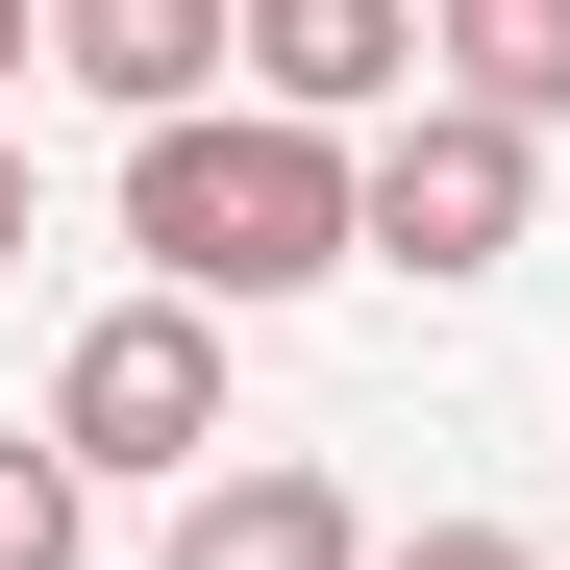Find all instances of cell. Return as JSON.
<instances>
[{"mask_svg":"<svg viewBox=\"0 0 570 570\" xmlns=\"http://www.w3.org/2000/svg\"><path fill=\"white\" fill-rule=\"evenodd\" d=\"M125 248H149V298H298V273L372 248V149L347 125H273V100H199V125H125Z\"/></svg>","mask_w":570,"mask_h":570,"instance_id":"cell-1","label":"cell"},{"mask_svg":"<svg viewBox=\"0 0 570 570\" xmlns=\"http://www.w3.org/2000/svg\"><path fill=\"white\" fill-rule=\"evenodd\" d=\"M50 446L199 497V471H224V323H199V298H100V323L50 347Z\"/></svg>","mask_w":570,"mask_h":570,"instance_id":"cell-2","label":"cell"},{"mask_svg":"<svg viewBox=\"0 0 570 570\" xmlns=\"http://www.w3.org/2000/svg\"><path fill=\"white\" fill-rule=\"evenodd\" d=\"M521 224H546V125H497V100H397L372 125V273L471 298V273H521Z\"/></svg>","mask_w":570,"mask_h":570,"instance_id":"cell-3","label":"cell"},{"mask_svg":"<svg viewBox=\"0 0 570 570\" xmlns=\"http://www.w3.org/2000/svg\"><path fill=\"white\" fill-rule=\"evenodd\" d=\"M422 50H446L422 0H248V100H273V125H347V149L397 125V100H446Z\"/></svg>","mask_w":570,"mask_h":570,"instance_id":"cell-4","label":"cell"},{"mask_svg":"<svg viewBox=\"0 0 570 570\" xmlns=\"http://www.w3.org/2000/svg\"><path fill=\"white\" fill-rule=\"evenodd\" d=\"M149 570H372V521H347V471L248 446V471H199V497H174V546H149Z\"/></svg>","mask_w":570,"mask_h":570,"instance_id":"cell-5","label":"cell"},{"mask_svg":"<svg viewBox=\"0 0 570 570\" xmlns=\"http://www.w3.org/2000/svg\"><path fill=\"white\" fill-rule=\"evenodd\" d=\"M224 50H248V0H50V75H75V100H125V125H199Z\"/></svg>","mask_w":570,"mask_h":570,"instance_id":"cell-6","label":"cell"},{"mask_svg":"<svg viewBox=\"0 0 570 570\" xmlns=\"http://www.w3.org/2000/svg\"><path fill=\"white\" fill-rule=\"evenodd\" d=\"M446 26V100H497V125H570V0H422Z\"/></svg>","mask_w":570,"mask_h":570,"instance_id":"cell-7","label":"cell"},{"mask_svg":"<svg viewBox=\"0 0 570 570\" xmlns=\"http://www.w3.org/2000/svg\"><path fill=\"white\" fill-rule=\"evenodd\" d=\"M75 497H100V471H75L50 422H0V570H75Z\"/></svg>","mask_w":570,"mask_h":570,"instance_id":"cell-8","label":"cell"},{"mask_svg":"<svg viewBox=\"0 0 570 570\" xmlns=\"http://www.w3.org/2000/svg\"><path fill=\"white\" fill-rule=\"evenodd\" d=\"M372 570H546L521 521H422V546H372Z\"/></svg>","mask_w":570,"mask_h":570,"instance_id":"cell-9","label":"cell"},{"mask_svg":"<svg viewBox=\"0 0 570 570\" xmlns=\"http://www.w3.org/2000/svg\"><path fill=\"white\" fill-rule=\"evenodd\" d=\"M0 273H26V125H0Z\"/></svg>","mask_w":570,"mask_h":570,"instance_id":"cell-10","label":"cell"},{"mask_svg":"<svg viewBox=\"0 0 570 570\" xmlns=\"http://www.w3.org/2000/svg\"><path fill=\"white\" fill-rule=\"evenodd\" d=\"M26 50H50V0H0V75H26Z\"/></svg>","mask_w":570,"mask_h":570,"instance_id":"cell-11","label":"cell"}]
</instances>
